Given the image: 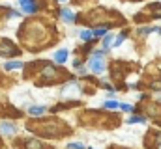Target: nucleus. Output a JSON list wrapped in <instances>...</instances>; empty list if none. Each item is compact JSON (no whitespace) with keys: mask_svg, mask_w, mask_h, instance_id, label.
<instances>
[{"mask_svg":"<svg viewBox=\"0 0 161 149\" xmlns=\"http://www.w3.org/2000/svg\"><path fill=\"white\" fill-rule=\"evenodd\" d=\"M75 21H80V23H86L90 26H118V24H125V19L122 17L118 11H113V9H107V8H94L90 9L88 13H82L79 19Z\"/></svg>","mask_w":161,"mask_h":149,"instance_id":"1","label":"nucleus"},{"mask_svg":"<svg viewBox=\"0 0 161 149\" xmlns=\"http://www.w3.org/2000/svg\"><path fill=\"white\" fill-rule=\"evenodd\" d=\"M80 123L84 127H103V129H113L120 125V117L105 112H96V110H86L80 116Z\"/></svg>","mask_w":161,"mask_h":149,"instance_id":"2","label":"nucleus"},{"mask_svg":"<svg viewBox=\"0 0 161 149\" xmlns=\"http://www.w3.org/2000/svg\"><path fill=\"white\" fill-rule=\"evenodd\" d=\"M141 108H142V112H144L148 117H152L158 125H161V103H152V101H146Z\"/></svg>","mask_w":161,"mask_h":149,"instance_id":"3","label":"nucleus"},{"mask_svg":"<svg viewBox=\"0 0 161 149\" xmlns=\"http://www.w3.org/2000/svg\"><path fill=\"white\" fill-rule=\"evenodd\" d=\"M144 146L148 149H159L161 147V132L159 131H148L144 138Z\"/></svg>","mask_w":161,"mask_h":149,"instance_id":"4","label":"nucleus"},{"mask_svg":"<svg viewBox=\"0 0 161 149\" xmlns=\"http://www.w3.org/2000/svg\"><path fill=\"white\" fill-rule=\"evenodd\" d=\"M142 15H148L146 19L150 21V19H161V2H154V4H150L144 11H141Z\"/></svg>","mask_w":161,"mask_h":149,"instance_id":"5","label":"nucleus"},{"mask_svg":"<svg viewBox=\"0 0 161 149\" xmlns=\"http://www.w3.org/2000/svg\"><path fill=\"white\" fill-rule=\"evenodd\" d=\"M88 69L94 71L96 74L103 73V69H105V62H103L99 56H92V58L88 60Z\"/></svg>","mask_w":161,"mask_h":149,"instance_id":"6","label":"nucleus"},{"mask_svg":"<svg viewBox=\"0 0 161 149\" xmlns=\"http://www.w3.org/2000/svg\"><path fill=\"white\" fill-rule=\"evenodd\" d=\"M19 6H21V9H23L25 13H28V15H32V13L38 11L36 0H19Z\"/></svg>","mask_w":161,"mask_h":149,"instance_id":"7","label":"nucleus"},{"mask_svg":"<svg viewBox=\"0 0 161 149\" xmlns=\"http://www.w3.org/2000/svg\"><path fill=\"white\" fill-rule=\"evenodd\" d=\"M19 50L9 43V41H2V47H0V56H13L17 54Z\"/></svg>","mask_w":161,"mask_h":149,"instance_id":"8","label":"nucleus"},{"mask_svg":"<svg viewBox=\"0 0 161 149\" xmlns=\"http://www.w3.org/2000/svg\"><path fill=\"white\" fill-rule=\"evenodd\" d=\"M15 131H17V129H15L13 123H8V121H2V123H0V132H2V134H6V136H13Z\"/></svg>","mask_w":161,"mask_h":149,"instance_id":"9","label":"nucleus"},{"mask_svg":"<svg viewBox=\"0 0 161 149\" xmlns=\"http://www.w3.org/2000/svg\"><path fill=\"white\" fill-rule=\"evenodd\" d=\"M60 19L64 21V23H75V15H73V11L69 9V8H64V9H60Z\"/></svg>","mask_w":161,"mask_h":149,"instance_id":"10","label":"nucleus"},{"mask_svg":"<svg viewBox=\"0 0 161 149\" xmlns=\"http://www.w3.org/2000/svg\"><path fill=\"white\" fill-rule=\"evenodd\" d=\"M68 56H69L68 49H60V50H56V52H54V62H56V64H66Z\"/></svg>","mask_w":161,"mask_h":149,"instance_id":"11","label":"nucleus"},{"mask_svg":"<svg viewBox=\"0 0 161 149\" xmlns=\"http://www.w3.org/2000/svg\"><path fill=\"white\" fill-rule=\"evenodd\" d=\"M109 26H105V24H101V26H94V30H92V34L96 37H103V36H107L109 34Z\"/></svg>","mask_w":161,"mask_h":149,"instance_id":"12","label":"nucleus"},{"mask_svg":"<svg viewBox=\"0 0 161 149\" xmlns=\"http://www.w3.org/2000/svg\"><path fill=\"white\" fill-rule=\"evenodd\" d=\"M144 121H146V117H144V116H139V114H133V116L127 119L129 125H133V123H144Z\"/></svg>","mask_w":161,"mask_h":149,"instance_id":"13","label":"nucleus"},{"mask_svg":"<svg viewBox=\"0 0 161 149\" xmlns=\"http://www.w3.org/2000/svg\"><path fill=\"white\" fill-rule=\"evenodd\" d=\"M45 110H47L45 106H30L28 108V114L30 116H41V114H45Z\"/></svg>","mask_w":161,"mask_h":149,"instance_id":"14","label":"nucleus"},{"mask_svg":"<svg viewBox=\"0 0 161 149\" xmlns=\"http://www.w3.org/2000/svg\"><path fill=\"white\" fill-rule=\"evenodd\" d=\"M4 67H6L8 71H11V69H21V67H23V62H8Z\"/></svg>","mask_w":161,"mask_h":149,"instance_id":"15","label":"nucleus"},{"mask_svg":"<svg viewBox=\"0 0 161 149\" xmlns=\"http://www.w3.org/2000/svg\"><path fill=\"white\" fill-rule=\"evenodd\" d=\"M92 37H94L92 30H80V39H82V41H88V43H90Z\"/></svg>","mask_w":161,"mask_h":149,"instance_id":"16","label":"nucleus"},{"mask_svg":"<svg viewBox=\"0 0 161 149\" xmlns=\"http://www.w3.org/2000/svg\"><path fill=\"white\" fill-rule=\"evenodd\" d=\"M103 108L114 110V108H118V101H105V103H103Z\"/></svg>","mask_w":161,"mask_h":149,"instance_id":"17","label":"nucleus"},{"mask_svg":"<svg viewBox=\"0 0 161 149\" xmlns=\"http://www.w3.org/2000/svg\"><path fill=\"white\" fill-rule=\"evenodd\" d=\"M66 149H86V146L80 144V142H71V144H68V147Z\"/></svg>","mask_w":161,"mask_h":149,"instance_id":"18","label":"nucleus"},{"mask_svg":"<svg viewBox=\"0 0 161 149\" xmlns=\"http://www.w3.org/2000/svg\"><path fill=\"white\" fill-rule=\"evenodd\" d=\"M111 43H113V36H111V34H107L105 39L101 41V45H103V49H109V47H111Z\"/></svg>","mask_w":161,"mask_h":149,"instance_id":"19","label":"nucleus"},{"mask_svg":"<svg viewBox=\"0 0 161 149\" xmlns=\"http://www.w3.org/2000/svg\"><path fill=\"white\" fill-rule=\"evenodd\" d=\"M124 39H125V32H124V34H120V36L114 37V45H113V47H120L122 43H124Z\"/></svg>","mask_w":161,"mask_h":149,"instance_id":"20","label":"nucleus"},{"mask_svg":"<svg viewBox=\"0 0 161 149\" xmlns=\"http://www.w3.org/2000/svg\"><path fill=\"white\" fill-rule=\"evenodd\" d=\"M118 108L124 110V112H131V110H133V106H131L129 103H118Z\"/></svg>","mask_w":161,"mask_h":149,"instance_id":"21","label":"nucleus"},{"mask_svg":"<svg viewBox=\"0 0 161 149\" xmlns=\"http://www.w3.org/2000/svg\"><path fill=\"white\" fill-rule=\"evenodd\" d=\"M154 30H158V28H154V26H144V28H141V30H139V34H142V36H144V34H152Z\"/></svg>","mask_w":161,"mask_h":149,"instance_id":"22","label":"nucleus"},{"mask_svg":"<svg viewBox=\"0 0 161 149\" xmlns=\"http://www.w3.org/2000/svg\"><path fill=\"white\" fill-rule=\"evenodd\" d=\"M86 0H75V4H84Z\"/></svg>","mask_w":161,"mask_h":149,"instance_id":"23","label":"nucleus"},{"mask_svg":"<svg viewBox=\"0 0 161 149\" xmlns=\"http://www.w3.org/2000/svg\"><path fill=\"white\" fill-rule=\"evenodd\" d=\"M124 2H142V0H124Z\"/></svg>","mask_w":161,"mask_h":149,"instance_id":"24","label":"nucleus"},{"mask_svg":"<svg viewBox=\"0 0 161 149\" xmlns=\"http://www.w3.org/2000/svg\"><path fill=\"white\" fill-rule=\"evenodd\" d=\"M86 149H96V147H86Z\"/></svg>","mask_w":161,"mask_h":149,"instance_id":"25","label":"nucleus"},{"mask_svg":"<svg viewBox=\"0 0 161 149\" xmlns=\"http://www.w3.org/2000/svg\"><path fill=\"white\" fill-rule=\"evenodd\" d=\"M58 2H66V0H58Z\"/></svg>","mask_w":161,"mask_h":149,"instance_id":"26","label":"nucleus"},{"mask_svg":"<svg viewBox=\"0 0 161 149\" xmlns=\"http://www.w3.org/2000/svg\"><path fill=\"white\" fill-rule=\"evenodd\" d=\"M159 149H161V147H159Z\"/></svg>","mask_w":161,"mask_h":149,"instance_id":"27","label":"nucleus"}]
</instances>
